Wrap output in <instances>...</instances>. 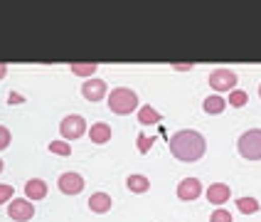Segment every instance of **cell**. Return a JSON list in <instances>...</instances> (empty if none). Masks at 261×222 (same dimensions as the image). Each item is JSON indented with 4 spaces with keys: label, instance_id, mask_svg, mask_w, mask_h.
I'll list each match as a JSON object with an SVG mask.
<instances>
[{
    "label": "cell",
    "instance_id": "14",
    "mask_svg": "<svg viewBox=\"0 0 261 222\" xmlns=\"http://www.w3.org/2000/svg\"><path fill=\"white\" fill-rule=\"evenodd\" d=\"M160 121H163V116H160V111H155L153 106H141V109H138V124L148 126V124H160Z\"/></svg>",
    "mask_w": 261,
    "mask_h": 222
},
{
    "label": "cell",
    "instance_id": "24",
    "mask_svg": "<svg viewBox=\"0 0 261 222\" xmlns=\"http://www.w3.org/2000/svg\"><path fill=\"white\" fill-rule=\"evenodd\" d=\"M8 146H10V131L5 126H0V151H5Z\"/></svg>",
    "mask_w": 261,
    "mask_h": 222
},
{
    "label": "cell",
    "instance_id": "15",
    "mask_svg": "<svg viewBox=\"0 0 261 222\" xmlns=\"http://www.w3.org/2000/svg\"><path fill=\"white\" fill-rule=\"evenodd\" d=\"M69 69H72V74H76V77H94V72L99 69V64H94V62H72L69 64Z\"/></svg>",
    "mask_w": 261,
    "mask_h": 222
},
{
    "label": "cell",
    "instance_id": "2",
    "mask_svg": "<svg viewBox=\"0 0 261 222\" xmlns=\"http://www.w3.org/2000/svg\"><path fill=\"white\" fill-rule=\"evenodd\" d=\"M109 109L118 114V116H128L130 111H136L138 109V94L133 91V89H114L111 94H109Z\"/></svg>",
    "mask_w": 261,
    "mask_h": 222
},
{
    "label": "cell",
    "instance_id": "8",
    "mask_svg": "<svg viewBox=\"0 0 261 222\" xmlns=\"http://www.w3.org/2000/svg\"><path fill=\"white\" fill-rule=\"evenodd\" d=\"M57 185L64 195H79V192L84 190V178L79 176V173H62Z\"/></svg>",
    "mask_w": 261,
    "mask_h": 222
},
{
    "label": "cell",
    "instance_id": "26",
    "mask_svg": "<svg viewBox=\"0 0 261 222\" xmlns=\"http://www.w3.org/2000/svg\"><path fill=\"white\" fill-rule=\"evenodd\" d=\"M5 74H8V64H5V62H0V79H3Z\"/></svg>",
    "mask_w": 261,
    "mask_h": 222
},
{
    "label": "cell",
    "instance_id": "19",
    "mask_svg": "<svg viewBox=\"0 0 261 222\" xmlns=\"http://www.w3.org/2000/svg\"><path fill=\"white\" fill-rule=\"evenodd\" d=\"M237 207H239L244 215H254V212H259V203H256L254 198H239V200H237Z\"/></svg>",
    "mask_w": 261,
    "mask_h": 222
},
{
    "label": "cell",
    "instance_id": "17",
    "mask_svg": "<svg viewBox=\"0 0 261 222\" xmlns=\"http://www.w3.org/2000/svg\"><path fill=\"white\" fill-rule=\"evenodd\" d=\"M202 109H204V114H222L224 109H227V102L222 99V96H207L204 99V104H202Z\"/></svg>",
    "mask_w": 261,
    "mask_h": 222
},
{
    "label": "cell",
    "instance_id": "16",
    "mask_svg": "<svg viewBox=\"0 0 261 222\" xmlns=\"http://www.w3.org/2000/svg\"><path fill=\"white\" fill-rule=\"evenodd\" d=\"M126 185H128L130 192H148L150 190V180L145 176H128V180H126Z\"/></svg>",
    "mask_w": 261,
    "mask_h": 222
},
{
    "label": "cell",
    "instance_id": "11",
    "mask_svg": "<svg viewBox=\"0 0 261 222\" xmlns=\"http://www.w3.org/2000/svg\"><path fill=\"white\" fill-rule=\"evenodd\" d=\"M229 185H224V183H215V185H210V190H207V200L212 203V205H222V203H229Z\"/></svg>",
    "mask_w": 261,
    "mask_h": 222
},
{
    "label": "cell",
    "instance_id": "1",
    "mask_svg": "<svg viewBox=\"0 0 261 222\" xmlns=\"http://www.w3.org/2000/svg\"><path fill=\"white\" fill-rule=\"evenodd\" d=\"M207 151V141L200 131H177L170 138V153H173L177 161L182 163H195L200 161Z\"/></svg>",
    "mask_w": 261,
    "mask_h": 222
},
{
    "label": "cell",
    "instance_id": "3",
    "mask_svg": "<svg viewBox=\"0 0 261 222\" xmlns=\"http://www.w3.org/2000/svg\"><path fill=\"white\" fill-rule=\"evenodd\" d=\"M237 148H239V156L247 158V161H261V129H251V131L242 133L239 141H237Z\"/></svg>",
    "mask_w": 261,
    "mask_h": 222
},
{
    "label": "cell",
    "instance_id": "28",
    "mask_svg": "<svg viewBox=\"0 0 261 222\" xmlns=\"http://www.w3.org/2000/svg\"><path fill=\"white\" fill-rule=\"evenodd\" d=\"M259 96H261V87H259Z\"/></svg>",
    "mask_w": 261,
    "mask_h": 222
},
{
    "label": "cell",
    "instance_id": "4",
    "mask_svg": "<svg viewBox=\"0 0 261 222\" xmlns=\"http://www.w3.org/2000/svg\"><path fill=\"white\" fill-rule=\"evenodd\" d=\"M59 131H62L64 138L76 141V138H82V136L87 133V121H84V116H79V114L64 116L62 118V124H59Z\"/></svg>",
    "mask_w": 261,
    "mask_h": 222
},
{
    "label": "cell",
    "instance_id": "12",
    "mask_svg": "<svg viewBox=\"0 0 261 222\" xmlns=\"http://www.w3.org/2000/svg\"><path fill=\"white\" fill-rule=\"evenodd\" d=\"M25 195H28L30 200H42L47 198V183L40 180V178H32L25 183Z\"/></svg>",
    "mask_w": 261,
    "mask_h": 222
},
{
    "label": "cell",
    "instance_id": "27",
    "mask_svg": "<svg viewBox=\"0 0 261 222\" xmlns=\"http://www.w3.org/2000/svg\"><path fill=\"white\" fill-rule=\"evenodd\" d=\"M0 173H3V161H0Z\"/></svg>",
    "mask_w": 261,
    "mask_h": 222
},
{
    "label": "cell",
    "instance_id": "25",
    "mask_svg": "<svg viewBox=\"0 0 261 222\" xmlns=\"http://www.w3.org/2000/svg\"><path fill=\"white\" fill-rule=\"evenodd\" d=\"M192 67H195V64H190V62H177V64H175L177 72H188V69H192Z\"/></svg>",
    "mask_w": 261,
    "mask_h": 222
},
{
    "label": "cell",
    "instance_id": "23",
    "mask_svg": "<svg viewBox=\"0 0 261 222\" xmlns=\"http://www.w3.org/2000/svg\"><path fill=\"white\" fill-rule=\"evenodd\" d=\"M10 198H13V185H0V205L3 203H10Z\"/></svg>",
    "mask_w": 261,
    "mask_h": 222
},
{
    "label": "cell",
    "instance_id": "6",
    "mask_svg": "<svg viewBox=\"0 0 261 222\" xmlns=\"http://www.w3.org/2000/svg\"><path fill=\"white\" fill-rule=\"evenodd\" d=\"M106 91H109V84L103 79H99V77H91V79H87L82 84V94H84L87 102H101L106 96Z\"/></svg>",
    "mask_w": 261,
    "mask_h": 222
},
{
    "label": "cell",
    "instance_id": "10",
    "mask_svg": "<svg viewBox=\"0 0 261 222\" xmlns=\"http://www.w3.org/2000/svg\"><path fill=\"white\" fill-rule=\"evenodd\" d=\"M114 205V200H111V195H106V192H94L91 198H89V210L91 212H96V215H106L109 210Z\"/></svg>",
    "mask_w": 261,
    "mask_h": 222
},
{
    "label": "cell",
    "instance_id": "22",
    "mask_svg": "<svg viewBox=\"0 0 261 222\" xmlns=\"http://www.w3.org/2000/svg\"><path fill=\"white\" fill-rule=\"evenodd\" d=\"M150 146H153V141H150L145 133H138V151H141V153H148Z\"/></svg>",
    "mask_w": 261,
    "mask_h": 222
},
{
    "label": "cell",
    "instance_id": "20",
    "mask_svg": "<svg viewBox=\"0 0 261 222\" xmlns=\"http://www.w3.org/2000/svg\"><path fill=\"white\" fill-rule=\"evenodd\" d=\"M49 151H52L55 156H72V146L64 143V141H52V143H49Z\"/></svg>",
    "mask_w": 261,
    "mask_h": 222
},
{
    "label": "cell",
    "instance_id": "7",
    "mask_svg": "<svg viewBox=\"0 0 261 222\" xmlns=\"http://www.w3.org/2000/svg\"><path fill=\"white\" fill-rule=\"evenodd\" d=\"M8 215L15 222H30L35 217V205L30 200H13L10 207H8Z\"/></svg>",
    "mask_w": 261,
    "mask_h": 222
},
{
    "label": "cell",
    "instance_id": "9",
    "mask_svg": "<svg viewBox=\"0 0 261 222\" xmlns=\"http://www.w3.org/2000/svg\"><path fill=\"white\" fill-rule=\"evenodd\" d=\"M202 195V183L197 178H185L180 185H177V198L185 200V203H192Z\"/></svg>",
    "mask_w": 261,
    "mask_h": 222
},
{
    "label": "cell",
    "instance_id": "5",
    "mask_svg": "<svg viewBox=\"0 0 261 222\" xmlns=\"http://www.w3.org/2000/svg\"><path fill=\"white\" fill-rule=\"evenodd\" d=\"M210 87L215 91H234L237 87V74L232 69H215L210 74Z\"/></svg>",
    "mask_w": 261,
    "mask_h": 222
},
{
    "label": "cell",
    "instance_id": "13",
    "mask_svg": "<svg viewBox=\"0 0 261 222\" xmlns=\"http://www.w3.org/2000/svg\"><path fill=\"white\" fill-rule=\"evenodd\" d=\"M89 136H91V143H99V146H101V143H109V141H111V126L99 121V124L91 126Z\"/></svg>",
    "mask_w": 261,
    "mask_h": 222
},
{
    "label": "cell",
    "instance_id": "21",
    "mask_svg": "<svg viewBox=\"0 0 261 222\" xmlns=\"http://www.w3.org/2000/svg\"><path fill=\"white\" fill-rule=\"evenodd\" d=\"M210 222H234V220H232V215H229V210H222V207H219V210L212 212Z\"/></svg>",
    "mask_w": 261,
    "mask_h": 222
},
{
    "label": "cell",
    "instance_id": "18",
    "mask_svg": "<svg viewBox=\"0 0 261 222\" xmlns=\"http://www.w3.org/2000/svg\"><path fill=\"white\" fill-rule=\"evenodd\" d=\"M229 106H234V109H242V106H247L249 104V94L247 91H242V89H234L232 94H229Z\"/></svg>",
    "mask_w": 261,
    "mask_h": 222
}]
</instances>
